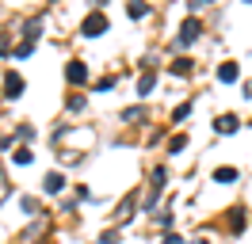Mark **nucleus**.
I'll list each match as a JSON object with an SVG mask.
<instances>
[{
	"label": "nucleus",
	"mask_w": 252,
	"mask_h": 244,
	"mask_svg": "<svg viewBox=\"0 0 252 244\" xmlns=\"http://www.w3.org/2000/svg\"><path fill=\"white\" fill-rule=\"evenodd\" d=\"M214 126H218L221 134H237V119H233V115H221V119L214 122Z\"/></svg>",
	"instance_id": "nucleus-6"
},
{
	"label": "nucleus",
	"mask_w": 252,
	"mask_h": 244,
	"mask_svg": "<svg viewBox=\"0 0 252 244\" xmlns=\"http://www.w3.org/2000/svg\"><path fill=\"white\" fill-rule=\"evenodd\" d=\"M19 92H23V76H19V73H8V76H4V95H8V99H16Z\"/></svg>",
	"instance_id": "nucleus-2"
},
{
	"label": "nucleus",
	"mask_w": 252,
	"mask_h": 244,
	"mask_svg": "<svg viewBox=\"0 0 252 244\" xmlns=\"http://www.w3.org/2000/svg\"><path fill=\"white\" fill-rule=\"evenodd\" d=\"M164 244H184V241H180V237H172V233H168V237H164Z\"/></svg>",
	"instance_id": "nucleus-13"
},
{
	"label": "nucleus",
	"mask_w": 252,
	"mask_h": 244,
	"mask_svg": "<svg viewBox=\"0 0 252 244\" xmlns=\"http://www.w3.org/2000/svg\"><path fill=\"white\" fill-rule=\"evenodd\" d=\"M199 4H206V0H199Z\"/></svg>",
	"instance_id": "nucleus-14"
},
{
	"label": "nucleus",
	"mask_w": 252,
	"mask_h": 244,
	"mask_svg": "<svg viewBox=\"0 0 252 244\" xmlns=\"http://www.w3.org/2000/svg\"><path fill=\"white\" fill-rule=\"evenodd\" d=\"M195 38H199V23H195V19H188V23H184V30H180V42H195Z\"/></svg>",
	"instance_id": "nucleus-3"
},
{
	"label": "nucleus",
	"mask_w": 252,
	"mask_h": 244,
	"mask_svg": "<svg viewBox=\"0 0 252 244\" xmlns=\"http://www.w3.org/2000/svg\"><path fill=\"white\" fill-rule=\"evenodd\" d=\"M103 30H107V19H103V15H88V19H84V34H88V38L103 34Z\"/></svg>",
	"instance_id": "nucleus-1"
},
{
	"label": "nucleus",
	"mask_w": 252,
	"mask_h": 244,
	"mask_svg": "<svg viewBox=\"0 0 252 244\" xmlns=\"http://www.w3.org/2000/svg\"><path fill=\"white\" fill-rule=\"evenodd\" d=\"M214 180H221V183H233V180H237V172H233V168H218V172H214Z\"/></svg>",
	"instance_id": "nucleus-8"
},
{
	"label": "nucleus",
	"mask_w": 252,
	"mask_h": 244,
	"mask_svg": "<svg viewBox=\"0 0 252 244\" xmlns=\"http://www.w3.org/2000/svg\"><path fill=\"white\" fill-rule=\"evenodd\" d=\"M62 187H65V176H58V172H50V176H46V191H50V195H58Z\"/></svg>",
	"instance_id": "nucleus-7"
},
{
	"label": "nucleus",
	"mask_w": 252,
	"mask_h": 244,
	"mask_svg": "<svg viewBox=\"0 0 252 244\" xmlns=\"http://www.w3.org/2000/svg\"><path fill=\"white\" fill-rule=\"evenodd\" d=\"M16 164H31V149H19L16 152Z\"/></svg>",
	"instance_id": "nucleus-11"
},
{
	"label": "nucleus",
	"mask_w": 252,
	"mask_h": 244,
	"mask_svg": "<svg viewBox=\"0 0 252 244\" xmlns=\"http://www.w3.org/2000/svg\"><path fill=\"white\" fill-rule=\"evenodd\" d=\"M145 12H149V8H145L142 0H134V4H130V15H138V19H142V15H145Z\"/></svg>",
	"instance_id": "nucleus-9"
},
{
	"label": "nucleus",
	"mask_w": 252,
	"mask_h": 244,
	"mask_svg": "<svg viewBox=\"0 0 252 244\" xmlns=\"http://www.w3.org/2000/svg\"><path fill=\"white\" fill-rule=\"evenodd\" d=\"M115 241H119L115 233H103V237H99V244H115Z\"/></svg>",
	"instance_id": "nucleus-12"
},
{
	"label": "nucleus",
	"mask_w": 252,
	"mask_h": 244,
	"mask_svg": "<svg viewBox=\"0 0 252 244\" xmlns=\"http://www.w3.org/2000/svg\"><path fill=\"white\" fill-rule=\"evenodd\" d=\"M218 80H221V84H233V80H237V65H233V61H225V65L218 69Z\"/></svg>",
	"instance_id": "nucleus-4"
},
{
	"label": "nucleus",
	"mask_w": 252,
	"mask_h": 244,
	"mask_svg": "<svg viewBox=\"0 0 252 244\" xmlns=\"http://www.w3.org/2000/svg\"><path fill=\"white\" fill-rule=\"evenodd\" d=\"M138 88H142V95H149V92H153V73L142 76V84H138Z\"/></svg>",
	"instance_id": "nucleus-10"
},
{
	"label": "nucleus",
	"mask_w": 252,
	"mask_h": 244,
	"mask_svg": "<svg viewBox=\"0 0 252 244\" xmlns=\"http://www.w3.org/2000/svg\"><path fill=\"white\" fill-rule=\"evenodd\" d=\"M65 76H69V80H73V84H80V80H84V76H88V69H84V65H80V61H73V65H69V69H65Z\"/></svg>",
	"instance_id": "nucleus-5"
}]
</instances>
